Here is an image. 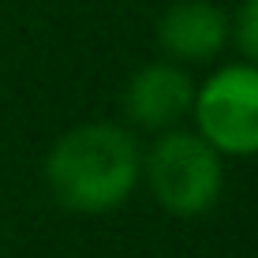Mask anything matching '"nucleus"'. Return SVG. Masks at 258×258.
<instances>
[{
    "label": "nucleus",
    "mask_w": 258,
    "mask_h": 258,
    "mask_svg": "<svg viewBox=\"0 0 258 258\" xmlns=\"http://www.w3.org/2000/svg\"><path fill=\"white\" fill-rule=\"evenodd\" d=\"M157 38L172 60L202 64L228 45V15L213 0H176L157 23Z\"/></svg>",
    "instance_id": "5"
},
{
    "label": "nucleus",
    "mask_w": 258,
    "mask_h": 258,
    "mask_svg": "<svg viewBox=\"0 0 258 258\" xmlns=\"http://www.w3.org/2000/svg\"><path fill=\"white\" fill-rule=\"evenodd\" d=\"M45 180L64 210L109 213L142 180V150L120 123H83L49 150Z\"/></svg>",
    "instance_id": "1"
},
{
    "label": "nucleus",
    "mask_w": 258,
    "mask_h": 258,
    "mask_svg": "<svg viewBox=\"0 0 258 258\" xmlns=\"http://www.w3.org/2000/svg\"><path fill=\"white\" fill-rule=\"evenodd\" d=\"M142 176H146L154 199L161 210L176 217H199L217 206L221 187H225V165L221 154L210 146L199 131H161V139L142 157Z\"/></svg>",
    "instance_id": "2"
},
{
    "label": "nucleus",
    "mask_w": 258,
    "mask_h": 258,
    "mask_svg": "<svg viewBox=\"0 0 258 258\" xmlns=\"http://www.w3.org/2000/svg\"><path fill=\"white\" fill-rule=\"evenodd\" d=\"M195 83L180 64H146L131 75L123 109L146 131H172L191 112Z\"/></svg>",
    "instance_id": "4"
},
{
    "label": "nucleus",
    "mask_w": 258,
    "mask_h": 258,
    "mask_svg": "<svg viewBox=\"0 0 258 258\" xmlns=\"http://www.w3.org/2000/svg\"><path fill=\"white\" fill-rule=\"evenodd\" d=\"M191 116L221 157L258 154V64H225L195 90Z\"/></svg>",
    "instance_id": "3"
},
{
    "label": "nucleus",
    "mask_w": 258,
    "mask_h": 258,
    "mask_svg": "<svg viewBox=\"0 0 258 258\" xmlns=\"http://www.w3.org/2000/svg\"><path fill=\"white\" fill-rule=\"evenodd\" d=\"M228 41L243 52L247 64H258V0H243L228 19Z\"/></svg>",
    "instance_id": "6"
}]
</instances>
